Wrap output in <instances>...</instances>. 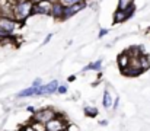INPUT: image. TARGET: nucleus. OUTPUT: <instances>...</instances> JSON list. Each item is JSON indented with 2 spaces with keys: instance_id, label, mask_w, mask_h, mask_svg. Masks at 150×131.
Listing matches in <instances>:
<instances>
[{
  "instance_id": "11",
  "label": "nucleus",
  "mask_w": 150,
  "mask_h": 131,
  "mask_svg": "<svg viewBox=\"0 0 150 131\" xmlns=\"http://www.w3.org/2000/svg\"><path fill=\"white\" fill-rule=\"evenodd\" d=\"M102 105H103V108H111V106H114V103H112V101H111V95H109V92L108 90H105L103 92V101H102Z\"/></svg>"
},
{
  "instance_id": "15",
  "label": "nucleus",
  "mask_w": 150,
  "mask_h": 131,
  "mask_svg": "<svg viewBox=\"0 0 150 131\" xmlns=\"http://www.w3.org/2000/svg\"><path fill=\"white\" fill-rule=\"evenodd\" d=\"M130 6H133V0H118V9L125 10Z\"/></svg>"
},
{
  "instance_id": "10",
  "label": "nucleus",
  "mask_w": 150,
  "mask_h": 131,
  "mask_svg": "<svg viewBox=\"0 0 150 131\" xmlns=\"http://www.w3.org/2000/svg\"><path fill=\"white\" fill-rule=\"evenodd\" d=\"M37 92H38V87H28V89H23V90H21L16 96L18 98H25V96H37Z\"/></svg>"
},
{
  "instance_id": "25",
  "label": "nucleus",
  "mask_w": 150,
  "mask_h": 131,
  "mask_svg": "<svg viewBox=\"0 0 150 131\" xmlns=\"http://www.w3.org/2000/svg\"><path fill=\"white\" fill-rule=\"evenodd\" d=\"M63 131H67V130H63Z\"/></svg>"
},
{
  "instance_id": "21",
  "label": "nucleus",
  "mask_w": 150,
  "mask_h": 131,
  "mask_svg": "<svg viewBox=\"0 0 150 131\" xmlns=\"http://www.w3.org/2000/svg\"><path fill=\"white\" fill-rule=\"evenodd\" d=\"M118 102H120V98H117V99L114 101V109H117V106H118Z\"/></svg>"
},
{
  "instance_id": "9",
  "label": "nucleus",
  "mask_w": 150,
  "mask_h": 131,
  "mask_svg": "<svg viewBox=\"0 0 150 131\" xmlns=\"http://www.w3.org/2000/svg\"><path fill=\"white\" fill-rule=\"evenodd\" d=\"M64 10H66V7L61 4V3H57V4H54L52 6V12H51V15L54 16V18H57V19H63L64 18Z\"/></svg>"
},
{
  "instance_id": "13",
  "label": "nucleus",
  "mask_w": 150,
  "mask_h": 131,
  "mask_svg": "<svg viewBox=\"0 0 150 131\" xmlns=\"http://www.w3.org/2000/svg\"><path fill=\"white\" fill-rule=\"evenodd\" d=\"M139 60H140V66H142L143 70H147L150 67V61H149V58H147V55H140Z\"/></svg>"
},
{
  "instance_id": "1",
  "label": "nucleus",
  "mask_w": 150,
  "mask_h": 131,
  "mask_svg": "<svg viewBox=\"0 0 150 131\" xmlns=\"http://www.w3.org/2000/svg\"><path fill=\"white\" fill-rule=\"evenodd\" d=\"M31 13H34V3H32L31 0L18 3V4H15V6L12 7V16L16 18L18 21L26 19Z\"/></svg>"
},
{
  "instance_id": "22",
  "label": "nucleus",
  "mask_w": 150,
  "mask_h": 131,
  "mask_svg": "<svg viewBox=\"0 0 150 131\" xmlns=\"http://www.w3.org/2000/svg\"><path fill=\"white\" fill-rule=\"evenodd\" d=\"M51 37H52L51 34H50V35H47V37H45V40H44V44H47V42H48V41L51 40Z\"/></svg>"
},
{
  "instance_id": "6",
  "label": "nucleus",
  "mask_w": 150,
  "mask_h": 131,
  "mask_svg": "<svg viewBox=\"0 0 150 131\" xmlns=\"http://www.w3.org/2000/svg\"><path fill=\"white\" fill-rule=\"evenodd\" d=\"M47 131H63V130H67V124L61 120V118H54L52 121H50L47 125Z\"/></svg>"
},
{
  "instance_id": "5",
  "label": "nucleus",
  "mask_w": 150,
  "mask_h": 131,
  "mask_svg": "<svg viewBox=\"0 0 150 131\" xmlns=\"http://www.w3.org/2000/svg\"><path fill=\"white\" fill-rule=\"evenodd\" d=\"M58 90V83L57 80H52L48 85H42V86L38 87V92H37V96H42V95H52Z\"/></svg>"
},
{
  "instance_id": "18",
  "label": "nucleus",
  "mask_w": 150,
  "mask_h": 131,
  "mask_svg": "<svg viewBox=\"0 0 150 131\" xmlns=\"http://www.w3.org/2000/svg\"><path fill=\"white\" fill-rule=\"evenodd\" d=\"M57 92H58V93H63V95H64V93L67 92V87H66V86H58V90H57Z\"/></svg>"
},
{
  "instance_id": "3",
  "label": "nucleus",
  "mask_w": 150,
  "mask_h": 131,
  "mask_svg": "<svg viewBox=\"0 0 150 131\" xmlns=\"http://www.w3.org/2000/svg\"><path fill=\"white\" fill-rule=\"evenodd\" d=\"M52 3L50 0H40L38 3L34 4V13H40V15H51L52 12Z\"/></svg>"
},
{
  "instance_id": "20",
  "label": "nucleus",
  "mask_w": 150,
  "mask_h": 131,
  "mask_svg": "<svg viewBox=\"0 0 150 131\" xmlns=\"http://www.w3.org/2000/svg\"><path fill=\"white\" fill-rule=\"evenodd\" d=\"M22 131H35V128H34L32 125H28V127H23V130Z\"/></svg>"
},
{
  "instance_id": "8",
  "label": "nucleus",
  "mask_w": 150,
  "mask_h": 131,
  "mask_svg": "<svg viewBox=\"0 0 150 131\" xmlns=\"http://www.w3.org/2000/svg\"><path fill=\"white\" fill-rule=\"evenodd\" d=\"M118 64L121 66V69H122V72L125 70V69H128L130 67V64H131V57H130V54H121L120 57H118Z\"/></svg>"
},
{
  "instance_id": "12",
  "label": "nucleus",
  "mask_w": 150,
  "mask_h": 131,
  "mask_svg": "<svg viewBox=\"0 0 150 131\" xmlns=\"http://www.w3.org/2000/svg\"><path fill=\"white\" fill-rule=\"evenodd\" d=\"M100 67H102V60H98V61L91 63L89 66H86V67L83 69V72H89V70H96V72H99Z\"/></svg>"
},
{
  "instance_id": "14",
  "label": "nucleus",
  "mask_w": 150,
  "mask_h": 131,
  "mask_svg": "<svg viewBox=\"0 0 150 131\" xmlns=\"http://www.w3.org/2000/svg\"><path fill=\"white\" fill-rule=\"evenodd\" d=\"M83 111H85V114H86L88 117H96V115H98V109H96L95 106H85Z\"/></svg>"
},
{
  "instance_id": "17",
  "label": "nucleus",
  "mask_w": 150,
  "mask_h": 131,
  "mask_svg": "<svg viewBox=\"0 0 150 131\" xmlns=\"http://www.w3.org/2000/svg\"><path fill=\"white\" fill-rule=\"evenodd\" d=\"M32 86L34 87L42 86V80H41V79H35V80H34V83H32Z\"/></svg>"
},
{
  "instance_id": "19",
  "label": "nucleus",
  "mask_w": 150,
  "mask_h": 131,
  "mask_svg": "<svg viewBox=\"0 0 150 131\" xmlns=\"http://www.w3.org/2000/svg\"><path fill=\"white\" fill-rule=\"evenodd\" d=\"M108 34V31L106 29H100V32H99V38H102V37H105Z\"/></svg>"
},
{
  "instance_id": "7",
  "label": "nucleus",
  "mask_w": 150,
  "mask_h": 131,
  "mask_svg": "<svg viewBox=\"0 0 150 131\" xmlns=\"http://www.w3.org/2000/svg\"><path fill=\"white\" fill-rule=\"evenodd\" d=\"M83 7H85V3H79V4L66 7V10H64V18H63V19H69L70 16H73V15H76L77 12H80Z\"/></svg>"
},
{
  "instance_id": "2",
  "label": "nucleus",
  "mask_w": 150,
  "mask_h": 131,
  "mask_svg": "<svg viewBox=\"0 0 150 131\" xmlns=\"http://www.w3.org/2000/svg\"><path fill=\"white\" fill-rule=\"evenodd\" d=\"M54 118H57V114L52 109H44V111H40L38 114H35V118L34 120H35V123H40V124L47 125Z\"/></svg>"
},
{
  "instance_id": "16",
  "label": "nucleus",
  "mask_w": 150,
  "mask_h": 131,
  "mask_svg": "<svg viewBox=\"0 0 150 131\" xmlns=\"http://www.w3.org/2000/svg\"><path fill=\"white\" fill-rule=\"evenodd\" d=\"M60 3H61L64 7H70V6H74V4L83 3V0H60Z\"/></svg>"
},
{
  "instance_id": "23",
  "label": "nucleus",
  "mask_w": 150,
  "mask_h": 131,
  "mask_svg": "<svg viewBox=\"0 0 150 131\" xmlns=\"http://www.w3.org/2000/svg\"><path fill=\"white\" fill-rule=\"evenodd\" d=\"M74 79H76V76H70V77H69V82H73Z\"/></svg>"
},
{
  "instance_id": "24",
  "label": "nucleus",
  "mask_w": 150,
  "mask_h": 131,
  "mask_svg": "<svg viewBox=\"0 0 150 131\" xmlns=\"http://www.w3.org/2000/svg\"><path fill=\"white\" fill-rule=\"evenodd\" d=\"M15 1H16V4H18V3H22V1H28V0H15Z\"/></svg>"
},
{
  "instance_id": "4",
  "label": "nucleus",
  "mask_w": 150,
  "mask_h": 131,
  "mask_svg": "<svg viewBox=\"0 0 150 131\" xmlns=\"http://www.w3.org/2000/svg\"><path fill=\"white\" fill-rule=\"evenodd\" d=\"M134 10H136V6H134V4H133V6H130L128 9H125V10L118 9V10L114 13V22H115V23H118V22H124V21L130 19V18L133 16Z\"/></svg>"
}]
</instances>
